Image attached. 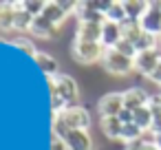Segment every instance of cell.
Wrapping results in <instances>:
<instances>
[{"label":"cell","mask_w":161,"mask_h":150,"mask_svg":"<svg viewBox=\"0 0 161 150\" xmlns=\"http://www.w3.org/2000/svg\"><path fill=\"white\" fill-rule=\"evenodd\" d=\"M53 121H60L69 130H88L91 128V113L84 106L75 104V106H66L60 115L53 117Z\"/></svg>","instance_id":"1"},{"label":"cell","mask_w":161,"mask_h":150,"mask_svg":"<svg viewBox=\"0 0 161 150\" xmlns=\"http://www.w3.org/2000/svg\"><path fill=\"white\" fill-rule=\"evenodd\" d=\"M104 44L102 42H82V40H73L71 47V58L77 64H95L104 60Z\"/></svg>","instance_id":"2"},{"label":"cell","mask_w":161,"mask_h":150,"mask_svg":"<svg viewBox=\"0 0 161 150\" xmlns=\"http://www.w3.org/2000/svg\"><path fill=\"white\" fill-rule=\"evenodd\" d=\"M102 66H104V71H108L110 75L121 77V75H128V73L135 71V60L121 55V53L115 51V49H106L104 60H102Z\"/></svg>","instance_id":"3"},{"label":"cell","mask_w":161,"mask_h":150,"mask_svg":"<svg viewBox=\"0 0 161 150\" xmlns=\"http://www.w3.org/2000/svg\"><path fill=\"white\" fill-rule=\"evenodd\" d=\"M51 80H53V84H55L58 95H60L69 106H75V104H77V97H80L77 82H75L71 75H66V73H58V75L51 77Z\"/></svg>","instance_id":"4"},{"label":"cell","mask_w":161,"mask_h":150,"mask_svg":"<svg viewBox=\"0 0 161 150\" xmlns=\"http://www.w3.org/2000/svg\"><path fill=\"white\" fill-rule=\"evenodd\" d=\"M143 33H150L154 38H161V3H150L148 11L139 20Z\"/></svg>","instance_id":"5"},{"label":"cell","mask_w":161,"mask_h":150,"mask_svg":"<svg viewBox=\"0 0 161 150\" xmlns=\"http://www.w3.org/2000/svg\"><path fill=\"white\" fill-rule=\"evenodd\" d=\"M159 64H161V55H159V51H157V49L141 51V53H137V55H135V71H137V73H141V75H146V77H150Z\"/></svg>","instance_id":"6"},{"label":"cell","mask_w":161,"mask_h":150,"mask_svg":"<svg viewBox=\"0 0 161 150\" xmlns=\"http://www.w3.org/2000/svg\"><path fill=\"white\" fill-rule=\"evenodd\" d=\"M97 110L102 117H117L124 110V93H106L97 102Z\"/></svg>","instance_id":"7"},{"label":"cell","mask_w":161,"mask_h":150,"mask_svg":"<svg viewBox=\"0 0 161 150\" xmlns=\"http://www.w3.org/2000/svg\"><path fill=\"white\" fill-rule=\"evenodd\" d=\"M75 16H77L80 25H104L106 22V16L93 7L91 0H86V3H77Z\"/></svg>","instance_id":"8"},{"label":"cell","mask_w":161,"mask_h":150,"mask_svg":"<svg viewBox=\"0 0 161 150\" xmlns=\"http://www.w3.org/2000/svg\"><path fill=\"white\" fill-rule=\"evenodd\" d=\"M64 141L69 150H95L93 137L88 135V130H69L64 135Z\"/></svg>","instance_id":"9"},{"label":"cell","mask_w":161,"mask_h":150,"mask_svg":"<svg viewBox=\"0 0 161 150\" xmlns=\"http://www.w3.org/2000/svg\"><path fill=\"white\" fill-rule=\"evenodd\" d=\"M148 99H150V95L139 86H132V88L124 91V108H128L132 113L143 108V106H148Z\"/></svg>","instance_id":"10"},{"label":"cell","mask_w":161,"mask_h":150,"mask_svg":"<svg viewBox=\"0 0 161 150\" xmlns=\"http://www.w3.org/2000/svg\"><path fill=\"white\" fill-rule=\"evenodd\" d=\"M121 40H124L121 25H115V22L106 20L104 27H102V44H104V49H115Z\"/></svg>","instance_id":"11"},{"label":"cell","mask_w":161,"mask_h":150,"mask_svg":"<svg viewBox=\"0 0 161 150\" xmlns=\"http://www.w3.org/2000/svg\"><path fill=\"white\" fill-rule=\"evenodd\" d=\"M58 29H60V27H55L53 22H49L44 16H38V18H33V25H31V36L47 40V38H55V36H58Z\"/></svg>","instance_id":"12"},{"label":"cell","mask_w":161,"mask_h":150,"mask_svg":"<svg viewBox=\"0 0 161 150\" xmlns=\"http://www.w3.org/2000/svg\"><path fill=\"white\" fill-rule=\"evenodd\" d=\"M102 27L104 25H80L75 31V40L82 42H102Z\"/></svg>","instance_id":"13"},{"label":"cell","mask_w":161,"mask_h":150,"mask_svg":"<svg viewBox=\"0 0 161 150\" xmlns=\"http://www.w3.org/2000/svg\"><path fill=\"white\" fill-rule=\"evenodd\" d=\"M18 3H0V31H11Z\"/></svg>","instance_id":"14"},{"label":"cell","mask_w":161,"mask_h":150,"mask_svg":"<svg viewBox=\"0 0 161 150\" xmlns=\"http://www.w3.org/2000/svg\"><path fill=\"white\" fill-rule=\"evenodd\" d=\"M33 60H36V64L42 69V73H44L47 77H55V75L60 73V64H58V60H55L53 55L40 53V51H38V55H36Z\"/></svg>","instance_id":"15"},{"label":"cell","mask_w":161,"mask_h":150,"mask_svg":"<svg viewBox=\"0 0 161 150\" xmlns=\"http://www.w3.org/2000/svg\"><path fill=\"white\" fill-rule=\"evenodd\" d=\"M49 22H53L55 27H60L66 18H69V14L60 7V3H58V0H49V3H47V9H44V14H42Z\"/></svg>","instance_id":"16"},{"label":"cell","mask_w":161,"mask_h":150,"mask_svg":"<svg viewBox=\"0 0 161 150\" xmlns=\"http://www.w3.org/2000/svg\"><path fill=\"white\" fill-rule=\"evenodd\" d=\"M148 7H150V3H143V0H126V3H124L128 20H135V22H139L143 18V14L148 11Z\"/></svg>","instance_id":"17"},{"label":"cell","mask_w":161,"mask_h":150,"mask_svg":"<svg viewBox=\"0 0 161 150\" xmlns=\"http://www.w3.org/2000/svg\"><path fill=\"white\" fill-rule=\"evenodd\" d=\"M121 128H124V124L119 121V117H102V132L108 139H119Z\"/></svg>","instance_id":"18"},{"label":"cell","mask_w":161,"mask_h":150,"mask_svg":"<svg viewBox=\"0 0 161 150\" xmlns=\"http://www.w3.org/2000/svg\"><path fill=\"white\" fill-rule=\"evenodd\" d=\"M143 137H146V132H143V130L132 121V124H126V126L121 128V137H119V139H121V141H126L128 146H135V143H139Z\"/></svg>","instance_id":"19"},{"label":"cell","mask_w":161,"mask_h":150,"mask_svg":"<svg viewBox=\"0 0 161 150\" xmlns=\"http://www.w3.org/2000/svg\"><path fill=\"white\" fill-rule=\"evenodd\" d=\"M106 20L108 22H115V25H124L128 20L126 16V9H124V3H117V0H113L108 11H106Z\"/></svg>","instance_id":"20"},{"label":"cell","mask_w":161,"mask_h":150,"mask_svg":"<svg viewBox=\"0 0 161 150\" xmlns=\"http://www.w3.org/2000/svg\"><path fill=\"white\" fill-rule=\"evenodd\" d=\"M31 25H33V16L27 14V11L22 9V3H18L16 20H14V29H18V31H31Z\"/></svg>","instance_id":"21"},{"label":"cell","mask_w":161,"mask_h":150,"mask_svg":"<svg viewBox=\"0 0 161 150\" xmlns=\"http://www.w3.org/2000/svg\"><path fill=\"white\" fill-rule=\"evenodd\" d=\"M152 121H154V115L150 113V108H148V106H143V108L135 110V124H137L143 132H150V130H152Z\"/></svg>","instance_id":"22"},{"label":"cell","mask_w":161,"mask_h":150,"mask_svg":"<svg viewBox=\"0 0 161 150\" xmlns=\"http://www.w3.org/2000/svg\"><path fill=\"white\" fill-rule=\"evenodd\" d=\"M121 33H124V40H128V42H137L139 38H141V33H143V29H141V25L139 22H135V20H126L124 25H121Z\"/></svg>","instance_id":"23"},{"label":"cell","mask_w":161,"mask_h":150,"mask_svg":"<svg viewBox=\"0 0 161 150\" xmlns=\"http://www.w3.org/2000/svg\"><path fill=\"white\" fill-rule=\"evenodd\" d=\"M22 9H25L27 14H31L33 18H38V16L44 14L47 3H44V0H22Z\"/></svg>","instance_id":"24"},{"label":"cell","mask_w":161,"mask_h":150,"mask_svg":"<svg viewBox=\"0 0 161 150\" xmlns=\"http://www.w3.org/2000/svg\"><path fill=\"white\" fill-rule=\"evenodd\" d=\"M11 44H14V47H18V49H22L25 53H29V55H33V58L38 55L36 44H33L31 40H27V38H14V40H11Z\"/></svg>","instance_id":"25"},{"label":"cell","mask_w":161,"mask_h":150,"mask_svg":"<svg viewBox=\"0 0 161 150\" xmlns=\"http://www.w3.org/2000/svg\"><path fill=\"white\" fill-rule=\"evenodd\" d=\"M115 51H119L121 55H126V58H132V60H135V55H137V49H135V44H132V42H128V40H121V42L115 47Z\"/></svg>","instance_id":"26"},{"label":"cell","mask_w":161,"mask_h":150,"mask_svg":"<svg viewBox=\"0 0 161 150\" xmlns=\"http://www.w3.org/2000/svg\"><path fill=\"white\" fill-rule=\"evenodd\" d=\"M148 135H150V132H148ZM132 148H135V150H161V148L152 141V135H150V137H143V139H141L139 143H135Z\"/></svg>","instance_id":"27"},{"label":"cell","mask_w":161,"mask_h":150,"mask_svg":"<svg viewBox=\"0 0 161 150\" xmlns=\"http://www.w3.org/2000/svg\"><path fill=\"white\" fill-rule=\"evenodd\" d=\"M148 108H150L152 115H161V93L150 95V99H148Z\"/></svg>","instance_id":"28"},{"label":"cell","mask_w":161,"mask_h":150,"mask_svg":"<svg viewBox=\"0 0 161 150\" xmlns=\"http://www.w3.org/2000/svg\"><path fill=\"white\" fill-rule=\"evenodd\" d=\"M117 117H119V121H121L124 126H126V124H132V121H135V113H132V110H128V108H124V110H121V113H119Z\"/></svg>","instance_id":"29"},{"label":"cell","mask_w":161,"mask_h":150,"mask_svg":"<svg viewBox=\"0 0 161 150\" xmlns=\"http://www.w3.org/2000/svg\"><path fill=\"white\" fill-rule=\"evenodd\" d=\"M51 150H69V146H66V141L64 139H60V137H51Z\"/></svg>","instance_id":"30"},{"label":"cell","mask_w":161,"mask_h":150,"mask_svg":"<svg viewBox=\"0 0 161 150\" xmlns=\"http://www.w3.org/2000/svg\"><path fill=\"white\" fill-rule=\"evenodd\" d=\"M150 135H161V115H154V121H152V130Z\"/></svg>","instance_id":"31"},{"label":"cell","mask_w":161,"mask_h":150,"mask_svg":"<svg viewBox=\"0 0 161 150\" xmlns=\"http://www.w3.org/2000/svg\"><path fill=\"white\" fill-rule=\"evenodd\" d=\"M148 80H150V82H154L157 86H161V64H159V66L154 69V73H152V75H150Z\"/></svg>","instance_id":"32"},{"label":"cell","mask_w":161,"mask_h":150,"mask_svg":"<svg viewBox=\"0 0 161 150\" xmlns=\"http://www.w3.org/2000/svg\"><path fill=\"white\" fill-rule=\"evenodd\" d=\"M126 150H135V148H132V146H128V148H126Z\"/></svg>","instance_id":"33"}]
</instances>
